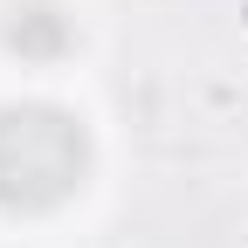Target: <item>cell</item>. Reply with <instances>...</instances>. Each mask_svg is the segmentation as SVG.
<instances>
[{
	"label": "cell",
	"instance_id": "obj_2",
	"mask_svg": "<svg viewBox=\"0 0 248 248\" xmlns=\"http://www.w3.org/2000/svg\"><path fill=\"white\" fill-rule=\"evenodd\" d=\"M0 35H7V48L28 55V62H55V55H69L76 28H69V14H62V7H48V0H21Z\"/></svg>",
	"mask_w": 248,
	"mask_h": 248
},
{
	"label": "cell",
	"instance_id": "obj_1",
	"mask_svg": "<svg viewBox=\"0 0 248 248\" xmlns=\"http://www.w3.org/2000/svg\"><path fill=\"white\" fill-rule=\"evenodd\" d=\"M90 131L55 104H0V207L48 214L83 186Z\"/></svg>",
	"mask_w": 248,
	"mask_h": 248
}]
</instances>
